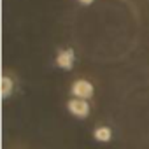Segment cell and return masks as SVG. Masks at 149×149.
<instances>
[{"mask_svg":"<svg viewBox=\"0 0 149 149\" xmlns=\"http://www.w3.org/2000/svg\"><path fill=\"white\" fill-rule=\"evenodd\" d=\"M74 61H76V51L72 47L68 49H61L56 54V65L63 70H72L74 68Z\"/></svg>","mask_w":149,"mask_h":149,"instance_id":"cell-3","label":"cell"},{"mask_svg":"<svg viewBox=\"0 0 149 149\" xmlns=\"http://www.w3.org/2000/svg\"><path fill=\"white\" fill-rule=\"evenodd\" d=\"M77 2H79L81 6H91V4L95 2V0H77Z\"/></svg>","mask_w":149,"mask_h":149,"instance_id":"cell-6","label":"cell"},{"mask_svg":"<svg viewBox=\"0 0 149 149\" xmlns=\"http://www.w3.org/2000/svg\"><path fill=\"white\" fill-rule=\"evenodd\" d=\"M70 91L74 97H77V98H86L90 100L95 93V88L90 81L86 79H77V81H74V84L70 86Z\"/></svg>","mask_w":149,"mask_h":149,"instance_id":"cell-2","label":"cell"},{"mask_svg":"<svg viewBox=\"0 0 149 149\" xmlns=\"http://www.w3.org/2000/svg\"><path fill=\"white\" fill-rule=\"evenodd\" d=\"M93 139L102 142V144H107L112 140V130L109 126H97L95 132H93Z\"/></svg>","mask_w":149,"mask_h":149,"instance_id":"cell-4","label":"cell"},{"mask_svg":"<svg viewBox=\"0 0 149 149\" xmlns=\"http://www.w3.org/2000/svg\"><path fill=\"white\" fill-rule=\"evenodd\" d=\"M13 91H14V81L9 76H4L2 77V97L4 98H9Z\"/></svg>","mask_w":149,"mask_h":149,"instance_id":"cell-5","label":"cell"},{"mask_svg":"<svg viewBox=\"0 0 149 149\" xmlns=\"http://www.w3.org/2000/svg\"><path fill=\"white\" fill-rule=\"evenodd\" d=\"M67 109L72 116H76L79 119H84L90 116V104L86 102V98H77V97H74L67 102Z\"/></svg>","mask_w":149,"mask_h":149,"instance_id":"cell-1","label":"cell"}]
</instances>
